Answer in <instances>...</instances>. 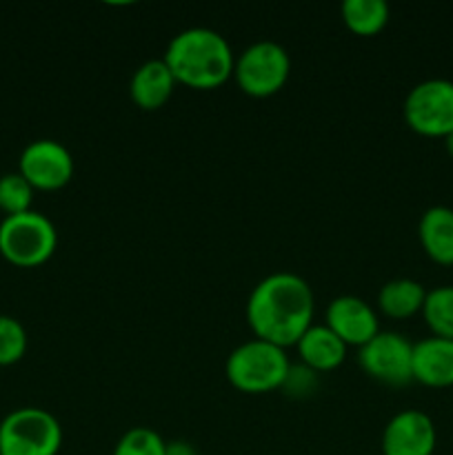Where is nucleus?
Segmentation results:
<instances>
[{
  "label": "nucleus",
  "mask_w": 453,
  "mask_h": 455,
  "mask_svg": "<svg viewBox=\"0 0 453 455\" xmlns=\"http://www.w3.org/2000/svg\"><path fill=\"white\" fill-rule=\"evenodd\" d=\"M324 324L346 347H355V349L364 347L380 333L378 314L367 300L358 296L333 298L324 311Z\"/></svg>",
  "instance_id": "nucleus-11"
},
{
  "label": "nucleus",
  "mask_w": 453,
  "mask_h": 455,
  "mask_svg": "<svg viewBox=\"0 0 453 455\" xmlns=\"http://www.w3.org/2000/svg\"><path fill=\"white\" fill-rule=\"evenodd\" d=\"M289 367L291 363L287 349L253 338L226 355L225 376L234 389L249 395H262L282 389Z\"/></svg>",
  "instance_id": "nucleus-3"
},
{
  "label": "nucleus",
  "mask_w": 453,
  "mask_h": 455,
  "mask_svg": "<svg viewBox=\"0 0 453 455\" xmlns=\"http://www.w3.org/2000/svg\"><path fill=\"white\" fill-rule=\"evenodd\" d=\"M417 238L426 256L440 267H453V209L435 204L422 213Z\"/></svg>",
  "instance_id": "nucleus-15"
},
{
  "label": "nucleus",
  "mask_w": 453,
  "mask_h": 455,
  "mask_svg": "<svg viewBox=\"0 0 453 455\" xmlns=\"http://www.w3.org/2000/svg\"><path fill=\"white\" fill-rule=\"evenodd\" d=\"M358 363L373 380L402 387L413 380V342L398 331H380L358 349Z\"/></svg>",
  "instance_id": "nucleus-8"
},
{
  "label": "nucleus",
  "mask_w": 453,
  "mask_h": 455,
  "mask_svg": "<svg viewBox=\"0 0 453 455\" xmlns=\"http://www.w3.org/2000/svg\"><path fill=\"white\" fill-rule=\"evenodd\" d=\"M413 380L431 389L453 387V340L425 338L413 345Z\"/></svg>",
  "instance_id": "nucleus-12"
},
{
  "label": "nucleus",
  "mask_w": 453,
  "mask_h": 455,
  "mask_svg": "<svg viewBox=\"0 0 453 455\" xmlns=\"http://www.w3.org/2000/svg\"><path fill=\"white\" fill-rule=\"evenodd\" d=\"M164 455H198V451L187 440H173V443L164 444Z\"/></svg>",
  "instance_id": "nucleus-23"
},
{
  "label": "nucleus",
  "mask_w": 453,
  "mask_h": 455,
  "mask_svg": "<svg viewBox=\"0 0 453 455\" xmlns=\"http://www.w3.org/2000/svg\"><path fill=\"white\" fill-rule=\"evenodd\" d=\"M163 60L178 84L195 92H211L234 78V49L209 27H189L173 36Z\"/></svg>",
  "instance_id": "nucleus-2"
},
{
  "label": "nucleus",
  "mask_w": 453,
  "mask_h": 455,
  "mask_svg": "<svg viewBox=\"0 0 453 455\" xmlns=\"http://www.w3.org/2000/svg\"><path fill=\"white\" fill-rule=\"evenodd\" d=\"M438 431L425 411L404 409L386 422L382 431V455H433Z\"/></svg>",
  "instance_id": "nucleus-10"
},
{
  "label": "nucleus",
  "mask_w": 453,
  "mask_h": 455,
  "mask_svg": "<svg viewBox=\"0 0 453 455\" xmlns=\"http://www.w3.org/2000/svg\"><path fill=\"white\" fill-rule=\"evenodd\" d=\"M27 351V331L20 320L0 314V364L18 363Z\"/></svg>",
  "instance_id": "nucleus-21"
},
{
  "label": "nucleus",
  "mask_w": 453,
  "mask_h": 455,
  "mask_svg": "<svg viewBox=\"0 0 453 455\" xmlns=\"http://www.w3.org/2000/svg\"><path fill=\"white\" fill-rule=\"evenodd\" d=\"M404 123L425 138H447L453 132V83L429 78L407 93L402 105Z\"/></svg>",
  "instance_id": "nucleus-7"
},
{
  "label": "nucleus",
  "mask_w": 453,
  "mask_h": 455,
  "mask_svg": "<svg viewBox=\"0 0 453 455\" xmlns=\"http://www.w3.org/2000/svg\"><path fill=\"white\" fill-rule=\"evenodd\" d=\"M346 29L362 38L378 36L389 25V4L385 0H345L340 7Z\"/></svg>",
  "instance_id": "nucleus-17"
},
{
  "label": "nucleus",
  "mask_w": 453,
  "mask_h": 455,
  "mask_svg": "<svg viewBox=\"0 0 453 455\" xmlns=\"http://www.w3.org/2000/svg\"><path fill=\"white\" fill-rule=\"evenodd\" d=\"M34 187L25 180L18 172L3 173L0 176V209L4 216L29 212L34 203Z\"/></svg>",
  "instance_id": "nucleus-19"
},
{
  "label": "nucleus",
  "mask_w": 453,
  "mask_h": 455,
  "mask_svg": "<svg viewBox=\"0 0 453 455\" xmlns=\"http://www.w3.org/2000/svg\"><path fill=\"white\" fill-rule=\"evenodd\" d=\"M164 440L149 427H133L115 443L111 455H164Z\"/></svg>",
  "instance_id": "nucleus-20"
},
{
  "label": "nucleus",
  "mask_w": 453,
  "mask_h": 455,
  "mask_svg": "<svg viewBox=\"0 0 453 455\" xmlns=\"http://www.w3.org/2000/svg\"><path fill=\"white\" fill-rule=\"evenodd\" d=\"M444 147H447V154L453 158V132L444 138Z\"/></svg>",
  "instance_id": "nucleus-24"
},
{
  "label": "nucleus",
  "mask_w": 453,
  "mask_h": 455,
  "mask_svg": "<svg viewBox=\"0 0 453 455\" xmlns=\"http://www.w3.org/2000/svg\"><path fill=\"white\" fill-rule=\"evenodd\" d=\"M18 173L34 189L58 191L74 178V156L62 142L52 138L31 140L18 160Z\"/></svg>",
  "instance_id": "nucleus-9"
},
{
  "label": "nucleus",
  "mask_w": 453,
  "mask_h": 455,
  "mask_svg": "<svg viewBox=\"0 0 453 455\" xmlns=\"http://www.w3.org/2000/svg\"><path fill=\"white\" fill-rule=\"evenodd\" d=\"M422 318L435 338L453 340V287H435L426 291L425 305H422Z\"/></svg>",
  "instance_id": "nucleus-18"
},
{
  "label": "nucleus",
  "mask_w": 453,
  "mask_h": 455,
  "mask_svg": "<svg viewBox=\"0 0 453 455\" xmlns=\"http://www.w3.org/2000/svg\"><path fill=\"white\" fill-rule=\"evenodd\" d=\"M58 231L44 213L22 212L0 220V253L16 267H40L53 256Z\"/></svg>",
  "instance_id": "nucleus-4"
},
{
  "label": "nucleus",
  "mask_w": 453,
  "mask_h": 455,
  "mask_svg": "<svg viewBox=\"0 0 453 455\" xmlns=\"http://www.w3.org/2000/svg\"><path fill=\"white\" fill-rule=\"evenodd\" d=\"M62 427L40 407H20L0 420V455H58Z\"/></svg>",
  "instance_id": "nucleus-5"
},
{
  "label": "nucleus",
  "mask_w": 453,
  "mask_h": 455,
  "mask_svg": "<svg viewBox=\"0 0 453 455\" xmlns=\"http://www.w3.org/2000/svg\"><path fill=\"white\" fill-rule=\"evenodd\" d=\"M315 387H318V373L311 371L305 364H298V367L291 364L287 373V380H284L280 391H284L291 398H306V395L314 394Z\"/></svg>",
  "instance_id": "nucleus-22"
},
{
  "label": "nucleus",
  "mask_w": 453,
  "mask_h": 455,
  "mask_svg": "<svg viewBox=\"0 0 453 455\" xmlns=\"http://www.w3.org/2000/svg\"><path fill=\"white\" fill-rule=\"evenodd\" d=\"M291 74V58L282 44L274 40H258L235 56L234 80L240 92L251 98L275 96L287 84Z\"/></svg>",
  "instance_id": "nucleus-6"
},
{
  "label": "nucleus",
  "mask_w": 453,
  "mask_h": 455,
  "mask_svg": "<svg viewBox=\"0 0 453 455\" xmlns=\"http://www.w3.org/2000/svg\"><path fill=\"white\" fill-rule=\"evenodd\" d=\"M300 364L315 373L336 371L346 358L349 347L327 327V324H311L296 345Z\"/></svg>",
  "instance_id": "nucleus-14"
},
{
  "label": "nucleus",
  "mask_w": 453,
  "mask_h": 455,
  "mask_svg": "<svg viewBox=\"0 0 453 455\" xmlns=\"http://www.w3.org/2000/svg\"><path fill=\"white\" fill-rule=\"evenodd\" d=\"M244 314L258 340L282 349L296 347L302 333L314 324V289L300 275L278 271L251 289Z\"/></svg>",
  "instance_id": "nucleus-1"
},
{
  "label": "nucleus",
  "mask_w": 453,
  "mask_h": 455,
  "mask_svg": "<svg viewBox=\"0 0 453 455\" xmlns=\"http://www.w3.org/2000/svg\"><path fill=\"white\" fill-rule=\"evenodd\" d=\"M178 83L169 71L167 62L163 58L158 60H147L133 71L129 80V96L131 102L142 111H158L171 100Z\"/></svg>",
  "instance_id": "nucleus-13"
},
{
  "label": "nucleus",
  "mask_w": 453,
  "mask_h": 455,
  "mask_svg": "<svg viewBox=\"0 0 453 455\" xmlns=\"http://www.w3.org/2000/svg\"><path fill=\"white\" fill-rule=\"evenodd\" d=\"M426 289L413 278H393L378 291V309L391 320H409L420 314Z\"/></svg>",
  "instance_id": "nucleus-16"
}]
</instances>
